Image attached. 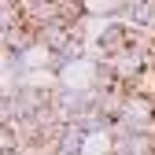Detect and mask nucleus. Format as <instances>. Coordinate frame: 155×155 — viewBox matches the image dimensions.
Listing matches in <instances>:
<instances>
[{
	"instance_id": "f257e3e1",
	"label": "nucleus",
	"mask_w": 155,
	"mask_h": 155,
	"mask_svg": "<svg viewBox=\"0 0 155 155\" xmlns=\"http://www.w3.org/2000/svg\"><path fill=\"white\" fill-rule=\"evenodd\" d=\"M92 48H96V55H104V59H118V55L129 48V26L122 22V18H114V22H104V30L96 33Z\"/></svg>"
}]
</instances>
